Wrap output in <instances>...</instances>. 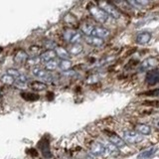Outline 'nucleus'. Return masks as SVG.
I'll return each mask as SVG.
<instances>
[{
	"label": "nucleus",
	"instance_id": "1",
	"mask_svg": "<svg viewBox=\"0 0 159 159\" xmlns=\"http://www.w3.org/2000/svg\"><path fill=\"white\" fill-rule=\"evenodd\" d=\"M98 5L99 8H102L104 12H106L109 17H111L113 19H119L120 18V13L118 10L111 5V3H108L107 0H98Z\"/></svg>",
	"mask_w": 159,
	"mask_h": 159
},
{
	"label": "nucleus",
	"instance_id": "2",
	"mask_svg": "<svg viewBox=\"0 0 159 159\" xmlns=\"http://www.w3.org/2000/svg\"><path fill=\"white\" fill-rule=\"evenodd\" d=\"M89 11L93 15V18L96 19L97 21L101 22L102 24H106V23L108 22L109 16L103 11L102 8H99L98 6H96V5H89Z\"/></svg>",
	"mask_w": 159,
	"mask_h": 159
},
{
	"label": "nucleus",
	"instance_id": "3",
	"mask_svg": "<svg viewBox=\"0 0 159 159\" xmlns=\"http://www.w3.org/2000/svg\"><path fill=\"white\" fill-rule=\"evenodd\" d=\"M122 138L126 144H136L143 140V137L136 130H124L122 133Z\"/></svg>",
	"mask_w": 159,
	"mask_h": 159
},
{
	"label": "nucleus",
	"instance_id": "4",
	"mask_svg": "<svg viewBox=\"0 0 159 159\" xmlns=\"http://www.w3.org/2000/svg\"><path fill=\"white\" fill-rule=\"evenodd\" d=\"M64 38L66 39L68 42L75 45V44H80V42H81L83 39V35L78 31H75V30L68 29L64 33Z\"/></svg>",
	"mask_w": 159,
	"mask_h": 159
},
{
	"label": "nucleus",
	"instance_id": "5",
	"mask_svg": "<svg viewBox=\"0 0 159 159\" xmlns=\"http://www.w3.org/2000/svg\"><path fill=\"white\" fill-rule=\"evenodd\" d=\"M89 151L94 156H104V155H108L107 153V149L106 145L101 142H93L91 144V147H89Z\"/></svg>",
	"mask_w": 159,
	"mask_h": 159
},
{
	"label": "nucleus",
	"instance_id": "6",
	"mask_svg": "<svg viewBox=\"0 0 159 159\" xmlns=\"http://www.w3.org/2000/svg\"><path fill=\"white\" fill-rule=\"evenodd\" d=\"M32 74L34 77L38 78L39 80L44 82H51L52 81V76L47 70H44L40 67H34L32 69Z\"/></svg>",
	"mask_w": 159,
	"mask_h": 159
},
{
	"label": "nucleus",
	"instance_id": "7",
	"mask_svg": "<svg viewBox=\"0 0 159 159\" xmlns=\"http://www.w3.org/2000/svg\"><path fill=\"white\" fill-rule=\"evenodd\" d=\"M157 64H158V61L156 58H153V57L147 58L140 64V71L149 72V71H151V70H154V68L157 66Z\"/></svg>",
	"mask_w": 159,
	"mask_h": 159
},
{
	"label": "nucleus",
	"instance_id": "8",
	"mask_svg": "<svg viewBox=\"0 0 159 159\" xmlns=\"http://www.w3.org/2000/svg\"><path fill=\"white\" fill-rule=\"evenodd\" d=\"M107 138L109 142L112 143L113 145H116V147H118L119 149H122L126 146V143L123 140V138L119 137L116 133H108Z\"/></svg>",
	"mask_w": 159,
	"mask_h": 159
},
{
	"label": "nucleus",
	"instance_id": "9",
	"mask_svg": "<svg viewBox=\"0 0 159 159\" xmlns=\"http://www.w3.org/2000/svg\"><path fill=\"white\" fill-rule=\"evenodd\" d=\"M145 81L149 84H155L159 83V70H151L146 74L145 77Z\"/></svg>",
	"mask_w": 159,
	"mask_h": 159
},
{
	"label": "nucleus",
	"instance_id": "10",
	"mask_svg": "<svg viewBox=\"0 0 159 159\" xmlns=\"http://www.w3.org/2000/svg\"><path fill=\"white\" fill-rule=\"evenodd\" d=\"M28 59H29L28 54L25 51H23V50H20V51H18L16 53V55H15L14 62L16 64H18V65H21V64L26 63Z\"/></svg>",
	"mask_w": 159,
	"mask_h": 159
},
{
	"label": "nucleus",
	"instance_id": "11",
	"mask_svg": "<svg viewBox=\"0 0 159 159\" xmlns=\"http://www.w3.org/2000/svg\"><path fill=\"white\" fill-rule=\"evenodd\" d=\"M109 35V31L107 29L103 28V27H99V26H94L93 28V36H96L98 38H106Z\"/></svg>",
	"mask_w": 159,
	"mask_h": 159
},
{
	"label": "nucleus",
	"instance_id": "12",
	"mask_svg": "<svg viewBox=\"0 0 159 159\" xmlns=\"http://www.w3.org/2000/svg\"><path fill=\"white\" fill-rule=\"evenodd\" d=\"M57 54H56V51H54V50H47V51H45L44 53L41 54V61L44 62V63H47L49 61H52L55 58H56Z\"/></svg>",
	"mask_w": 159,
	"mask_h": 159
},
{
	"label": "nucleus",
	"instance_id": "13",
	"mask_svg": "<svg viewBox=\"0 0 159 159\" xmlns=\"http://www.w3.org/2000/svg\"><path fill=\"white\" fill-rule=\"evenodd\" d=\"M86 42L93 47H101L103 44V40L96 36H86Z\"/></svg>",
	"mask_w": 159,
	"mask_h": 159
},
{
	"label": "nucleus",
	"instance_id": "14",
	"mask_svg": "<svg viewBox=\"0 0 159 159\" xmlns=\"http://www.w3.org/2000/svg\"><path fill=\"white\" fill-rule=\"evenodd\" d=\"M151 40V34L149 32H142L139 33L136 37V42L140 45L147 44Z\"/></svg>",
	"mask_w": 159,
	"mask_h": 159
},
{
	"label": "nucleus",
	"instance_id": "15",
	"mask_svg": "<svg viewBox=\"0 0 159 159\" xmlns=\"http://www.w3.org/2000/svg\"><path fill=\"white\" fill-rule=\"evenodd\" d=\"M29 88L33 89V91L36 92H41V91H45L47 89V84L43 83V82H39V81H34L29 84Z\"/></svg>",
	"mask_w": 159,
	"mask_h": 159
},
{
	"label": "nucleus",
	"instance_id": "16",
	"mask_svg": "<svg viewBox=\"0 0 159 159\" xmlns=\"http://www.w3.org/2000/svg\"><path fill=\"white\" fill-rule=\"evenodd\" d=\"M135 129L141 135H149L151 133V127L147 124H137Z\"/></svg>",
	"mask_w": 159,
	"mask_h": 159
},
{
	"label": "nucleus",
	"instance_id": "17",
	"mask_svg": "<svg viewBox=\"0 0 159 159\" xmlns=\"http://www.w3.org/2000/svg\"><path fill=\"white\" fill-rule=\"evenodd\" d=\"M107 149V153H108V155H111V156H118L119 155V148L116 147V145H113L112 143L111 142H107V144H104Z\"/></svg>",
	"mask_w": 159,
	"mask_h": 159
},
{
	"label": "nucleus",
	"instance_id": "18",
	"mask_svg": "<svg viewBox=\"0 0 159 159\" xmlns=\"http://www.w3.org/2000/svg\"><path fill=\"white\" fill-rule=\"evenodd\" d=\"M56 54L59 58H61L62 60H69L70 54L66 49H64L63 47H57L56 48Z\"/></svg>",
	"mask_w": 159,
	"mask_h": 159
},
{
	"label": "nucleus",
	"instance_id": "19",
	"mask_svg": "<svg viewBox=\"0 0 159 159\" xmlns=\"http://www.w3.org/2000/svg\"><path fill=\"white\" fill-rule=\"evenodd\" d=\"M93 28L94 26L92 24H88V23H84L82 25V32L84 34H86L87 36H93Z\"/></svg>",
	"mask_w": 159,
	"mask_h": 159
},
{
	"label": "nucleus",
	"instance_id": "20",
	"mask_svg": "<svg viewBox=\"0 0 159 159\" xmlns=\"http://www.w3.org/2000/svg\"><path fill=\"white\" fill-rule=\"evenodd\" d=\"M82 52H83V46L81 44H75L69 50V53L71 55H74V56H77V55L81 54Z\"/></svg>",
	"mask_w": 159,
	"mask_h": 159
},
{
	"label": "nucleus",
	"instance_id": "21",
	"mask_svg": "<svg viewBox=\"0 0 159 159\" xmlns=\"http://www.w3.org/2000/svg\"><path fill=\"white\" fill-rule=\"evenodd\" d=\"M59 66V63L56 60H52V61H49L47 63H45V70H47V71H55V70L57 69V67Z\"/></svg>",
	"mask_w": 159,
	"mask_h": 159
},
{
	"label": "nucleus",
	"instance_id": "22",
	"mask_svg": "<svg viewBox=\"0 0 159 159\" xmlns=\"http://www.w3.org/2000/svg\"><path fill=\"white\" fill-rule=\"evenodd\" d=\"M154 152H155V148L147 149V150L143 151V152H141L140 154H139L137 158H138V159H147V158H149L150 156H152Z\"/></svg>",
	"mask_w": 159,
	"mask_h": 159
},
{
	"label": "nucleus",
	"instance_id": "23",
	"mask_svg": "<svg viewBox=\"0 0 159 159\" xmlns=\"http://www.w3.org/2000/svg\"><path fill=\"white\" fill-rule=\"evenodd\" d=\"M1 82L5 84H8V86H11V84H14L15 82V79L12 77V76H10V75L8 74H5L3 75V76L1 77Z\"/></svg>",
	"mask_w": 159,
	"mask_h": 159
},
{
	"label": "nucleus",
	"instance_id": "24",
	"mask_svg": "<svg viewBox=\"0 0 159 159\" xmlns=\"http://www.w3.org/2000/svg\"><path fill=\"white\" fill-rule=\"evenodd\" d=\"M41 62L42 61H41V58L40 57H31L27 60L26 64L28 66H31V67H37Z\"/></svg>",
	"mask_w": 159,
	"mask_h": 159
},
{
	"label": "nucleus",
	"instance_id": "25",
	"mask_svg": "<svg viewBox=\"0 0 159 159\" xmlns=\"http://www.w3.org/2000/svg\"><path fill=\"white\" fill-rule=\"evenodd\" d=\"M59 67L63 71H68V70L71 69L72 67V62L70 60H62L61 62L59 63Z\"/></svg>",
	"mask_w": 159,
	"mask_h": 159
},
{
	"label": "nucleus",
	"instance_id": "26",
	"mask_svg": "<svg viewBox=\"0 0 159 159\" xmlns=\"http://www.w3.org/2000/svg\"><path fill=\"white\" fill-rule=\"evenodd\" d=\"M21 96L23 97L24 99H27V101H37V99H39L38 94L32 93H21Z\"/></svg>",
	"mask_w": 159,
	"mask_h": 159
},
{
	"label": "nucleus",
	"instance_id": "27",
	"mask_svg": "<svg viewBox=\"0 0 159 159\" xmlns=\"http://www.w3.org/2000/svg\"><path fill=\"white\" fill-rule=\"evenodd\" d=\"M113 2L116 3L118 7H120L123 10H128L129 9V4L127 3L126 0H113Z\"/></svg>",
	"mask_w": 159,
	"mask_h": 159
},
{
	"label": "nucleus",
	"instance_id": "28",
	"mask_svg": "<svg viewBox=\"0 0 159 159\" xmlns=\"http://www.w3.org/2000/svg\"><path fill=\"white\" fill-rule=\"evenodd\" d=\"M7 74L10 75V76H12L14 79H17L20 75H21V73H19V71H17L16 69H8L7 70Z\"/></svg>",
	"mask_w": 159,
	"mask_h": 159
},
{
	"label": "nucleus",
	"instance_id": "29",
	"mask_svg": "<svg viewBox=\"0 0 159 159\" xmlns=\"http://www.w3.org/2000/svg\"><path fill=\"white\" fill-rule=\"evenodd\" d=\"M30 53H31L32 57H37V55L40 53V48L37 46L30 47Z\"/></svg>",
	"mask_w": 159,
	"mask_h": 159
},
{
	"label": "nucleus",
	"instance_id": "30",
	"mask_svg": "<svg viewBox=\"0 0 159 159\" xmlns=\"http://www.w3.org/2000/svg\"><path fill=\"white\" fill-rule=\"evenodd\" d=\"M138 5H142V6H144V5H147L149 3L148 0H134Z\"/></svg>",
	"mask_w": 159,
	"mask_h": 159
},
{
	"label": "nucleus",
	"instance_id": "31",
	"mask_svg": "<svg viewBox=\"0 0 159 159\" xmlns=\"http://www.w3.org/2000/svg\"><path fill=\"white\" fill-rule=\"evenodd\" d=\"M152 123H153V125L155 126V127L159 128V117H157V118H154L153 120H152Z\"/></svg>",
	"mask_w": 159,
	"mask_h": 159
},
{
	"label": "nucleus",
	"instance_id": "32",
	"mask_svg": "<svg viewBox=\"0 0 159 159\" xmlns=\"http://www.w3.org/2000/svg\"><path fill=\"white\" fill-rule=\"evenodd\" d=\"M2 52V48H0V53H1Z\"/></svg>",
	"mask_w": 159,
	"mask_h": 159
}]
</instances>
